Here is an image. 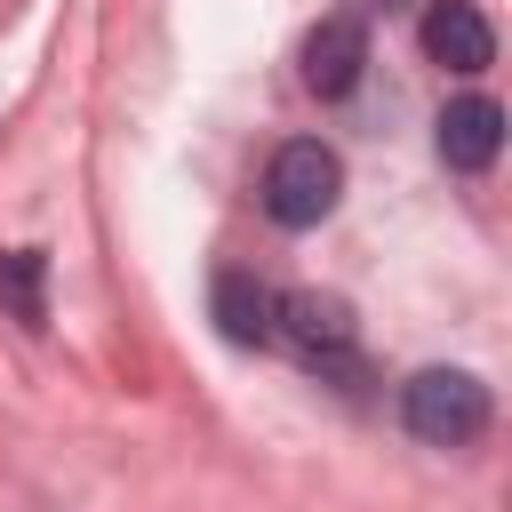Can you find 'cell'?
<instances>
[{"instance_id": "1", "label": "cell", "mask_w": 512, "mask_h": 512, "mask_svg": "<svg viewBox=\"0 0 512 512\" xmlns=\"http://www.w3.org/2000/svg\"><path fill=\"white\" fill-rule=\"evenodd\" d=\"M272 344H288L304 368H320V376H352L360 368V320H352V304L344 296H328V288H288V296H272Z\"/></svg>"}, {"instance_id": "2", "label": "cell", "mask_w": 512, "mask_h": 512, "mask_svg": "<svg viewBox=\"0 0 512 512\" xmlns=\"http://www.w3.org/2000/svg\"><path fill=\"white\" fill-rule=\"evenodd\" d=\"M400 424L424 448H472L488 432V384L472 368H416L400 384Z\"/></svg>"}, {"instance_id": "3", "label": "cell", "mask_w": 512, "mask_h": 512, "mask_svg": "<svg viewBox=\"0 0 512 512\" xmlns=\"http://www.w3.org/2000/svg\"><path fill=\"white\" fill-rule=\"evenodd\" d=\"M336 200H344V160L320 136H288L272 152V168H264V216L280 232H312Z\"/></svg>"}, {"instance_id": "4", "label": "cell", "mask_w": 512, "mask_h": 512, "mask_svg": "<svg viewBox=\"0 0 512 512\" xmlns=\"http://www.w3.org/2000/svg\"><path fill=\"white\" fill-rule=\"evenodd\" d=\"M360 72H368V24H360L352 8L320 16V24L304 32V88L336 104V96H352V88H360Z\"/></svg>"}, {"instance_id": "5", "label": "cell", "mask_w": 512, "mask_h": 512, "mask_svg": "<svg viewBox=\"0 0 512 512\" xmlns=\"http://www.w3.org/2000/svg\"><path fill=\"white\" fill-rule=\"evenodd\" d=\"M424 56L472 80V72L496 64V32H488V16H480L472 0H432V8H424Z\"/></svg>"}, {"instance_id": "6", "label": "cell", "mask_w": 512, "mask_h": 512, "mask_svg": "<svg viewBox=\"0 0 512 512\" xmlns=\"http://www.w3.org/2000/svg\"><path fill=\"white\" fill-rule=\"evenodd\" d=\"M496 152H504V104H496V96H456V104H440V160H448L456 176H480Z\"/></svg>"}, {"instance_id": "7", "label": "cell", "mask_w": 512, "mask_h": 512, "mask_svg": "<svg viewBox=\"0 0 512 512\" xmlns=\"http://www.w3.org/2000/svg\"><path fill=\"white\" fill-rule=\"evenodd\" d=\"M208 320H216L224 344H272V288H264L256 272L224 264V272L208 280Z\"/></svg>"}, {"instance_id": "8", "label": "cell", "mask_w": 512, "mask_h": 512, "mask_svg": "<svg viewBox=\"0 0 512 512\" xmlns=\"http://www.w3.org/2000/svg\"><path fill=\"white\" fill-rule=\"evenodd\" d=\"M48 256L40 248H8L0 256V296H8V312L24 320V328H48Z\"/></svg>"}]
</instances>
